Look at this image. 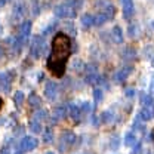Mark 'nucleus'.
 I'll return each mask as SVG.
<instances>
[{"label": "nucleus", "instance_id": "obj_2", "mask_svg": "<svg viewBox=\"0 0 154 154\" xmlns=\"http://www.w3.org/2000/svg\"><path fill=\"white\" fill-rule=\"evenodd\" d=\"M36 147H37V139L33 138V136H25V138L21 141V144H19V150H21L22 153L31 151V150H34Z\"/></svg>", "mask_w": 154, "mask_h": 154}, {"label": "nucleus", "instance_id": "obj_8", "mask_svg": "<svg viewBox=\"0 0 154 154\" xmlns=\"http://www.w3.org/2000/svg\"><path fill=\"white\" fill-rule=\"evenodd\" d=\"M92 22H94V18H91V17H85L83 18V24L85 25H91Z\"/></svg>", "mask_w": 154, "mask_h": 154}, {"label": "nucleus", "instance_id": "obj_4", "mask_svg": "<svg viewBox=\"0 0 154 154\" xmlns=\"http://www.w3.org/2000/svg\"><path fill=\"white\" fill-rule=\"evenodd\" d=\"M45 42L42 40V38L36 37L34 38V42H33V45H31V54L34 55V57H40L42 55V52L45 51Z\"/></svg>", "mask_w": 154, "mask_h": 154}, {"label": "nucleus", "instance_id": "obj_5", "mask_svg": "<svg viewBox=\"0 0 154 154\" xmlns=\"http://www.w3.org/2000/svg\"><path fill=\"white\" fill-rule=\"evenodd\" d=\"M123 5H125V8H123V12H125V15H126V17H131V14L134 12L132 0H123Z\"/></svg>", "mask_w": 154, "mask_h": 154}, {"label": "nucleus", "instance_id": "obj_3", "mask_svg": "<svg viewBox=\"0 0 154 154\" xmlns=\"http://www.w3.org/2000/svg\"><path fill=\"white\" fill-rule=\"evenodd\" d=\"M30 28H31V24H30V22H24V24L21 25L18 34H17V42H18V43L22 45V43L28 38V36H30Z\"/></svg>", "mask_w": 154, "mask_h": 154}, {"label": "nucleus", "instance_id": "obj_1", "mask_svg": "<svg viewBox=\"0 0 154 154\" xmlns=\"http://www.w3.org/2000/svg\"><path fill=\"white\" fill-rule=\"evenodd\" d=\"M70 57H71V38L65 33H57L52 38L51 55L48 58V70L52 73V76H64Z\"/></svg>", "mask_w": 154, "mask_h": 154}, {"label": "nucleus", "instance_id": "obj_7", "mask_svg": "<svg viewBox=\"0 0 154 154\" xmlns=\"http://www.w3.org/2000/svg\"><path fill=\"white\" fill-rule=\"evenodd\" d=\"M14 99H15L17 105H21V104H22V101H24V94H22V92H17L15 96H14Z\"/></svg>", "mask_w": 154, "mask_h": 154}, {"label": "nucleus", "instance_id": "obj_11", "mask_svg": "<svg viewBox=\"0 0 154 154\" xmlns=\"http://www.w3.org/2000/svg\"><path fill=\"white\" fill-rule=\"evenodd\" d=\"M15 154H24V153H22L21 150H17V151H15Z\"/></svg>", "mask_w": 154, "mask_h": 154}, {"label": "nucleus", "instance_id": "obj_9", "mask_svg": "<svg viewBox=\"0 0 154 154\" xmlns=\"http://www.w3.org/2000/svg\"><path fill=\"white\" fill-rule=\"evenodd\" d=\"M0 154H9V150H8V148H3V150L0 151Z\"/></svg>", "mask_w": 154, "mask_h": 154}, {"label": "nucleus", "instance_id": "obj_12", "mask_svg": "<svg viewBox=\"0 0 154 154\" xmlns=\"http://www.w3.org/2000/svg\"><path fill=\"white\" fill-rule=\"evenodd\" d=\"M0 57H2V51H0Z\"/></svg>", "mask_w": 154, "mask_h": 154}, {"label": "nucleus", "instance_id": "obj_10", "mask_svg": "<svg viewBox=\"0 0 154 154\" xmlns=\"http://www.w3.org/2000/svg\"><path fill=\"white\" fill-rule=\"evenodd\" d=\"M2 107H3V99L0 98V110H2Z\"/></svg>", "mask_w": 154, "mask_h": 154}, {"label": "nucleus", "instance_id": "obj_6", "mask_svg": "<svg viewBox=\"0 0 154 154\" xmlns=\"http://www.w3.org/2000/svg\"><path fill=\"white\" fill-rule=\"evenodd\" d=\"M55 94H57V86L54 83H49L48 88H46V95L49 98H55Z\"/></svg>", "mask_w": 154, "mask_h": 154}]
</instances>
